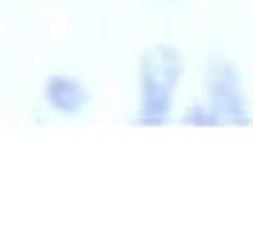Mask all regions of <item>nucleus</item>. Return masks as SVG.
I'll return each instance as SVG.
<instances>
[{"label":"nucleus","mask_w":253,"mask_h":249,"mask_svg":"<svg viewBox=\"0 0 253 249\" xmlns=\"http://www.w3.org/2000/svg\"><path fill=\"white\" fill-rule=\"evenodd\" d=\"M182 123H198V126H217V115H213V107H210V103H206V107H186Z\"/></svg>","instance_id":"4"},{"label":"nucleus","mask_w":253,"mask_h":249,"mask_svg":"<svg viewBox=\"0 0 253 249\" xmlns=\"http://www.w3.org/2000/svg\"><path fill=\"white\" fill-rule=\"evenodd\" d=\"M182 83V55L174 43H150L138 59V123L166 126L174 115V91Z\"/></svg>","instance_id":"1"},{"label":"nucleus","mask_w":253,"mask_h":249,"mask_svg":"<svg viewBox=\"0 0 253 249\" xmlns=\"http://www.w3.org/2000/svg\"><path fill=\"white\" fill-rule=\"evenodd\" d=\"M43 99H47V107L59 111V115H79V111L87 107V87H83L75 75H51V79L43 83Z\"/></svg>","instance_id":"3"},{"label":"nucleus","mask_w":253,"mask_h":249,"mask_svg":"<svg viewBox=\"0 0 253 249\" xmlns=\"http://www.w3.org/2000/svg\"><path fill=\"white\" fill-rule=\"evenodd\" d=\"M206 103L213 107L217 126H245L249 123L245 87H241V75L233 71V63L210 59V67H206Z\"/></svg>","instance_id":"2"}]
</instances>
